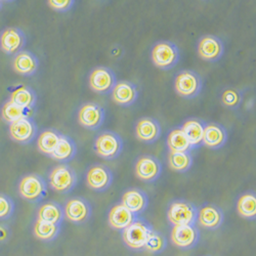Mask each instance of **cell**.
<instances>
[{"instance_id": "obj_8", "label": "cell", "mask_w": 256, "mask_h": 256, "mask_svg": "<svg viewBox=\"0 0 256 256\" xmlns=\"http://www.w3.org/2000/svg\"><path fill=\"white\" fill-rule=\"evenodd\" d=\"M200 230L196 224L172 226L170 232L172 244L182 250H190L196 247L200 241Z\"/></svg>"}, {"instance_id": "obj_6", "label": "cell", "mask_w": 256, "mask_h": 256, "mask_svg": "<svg viewBox=\"0 0 256 256\" xmlns=\"http://www.w3.org/2000/svg\"><path fill=\"white\" fill-rule=\"evenodd\" d=\"M77 182L75 170L65 163L54 166L48 174L50 186L60 194L70 193L75 188Z\"/></svg>"}, {"instance_id": "obj_24", "label": "cell", "mask_w": 256, "mask_h": 256, "mask_svg": "<svg viewBox=\"0 0 256 256\" xmlns=\"http://www.w3.org/2000/svg\"><path fill=\"white\" fill-rule=\"evenodd\" d=\"M205 126L206 122L199 118L186 119L180 125V128L188 138L193 150L203 146Z\"/></svg>"}, {"instance_id": "obj_16", "label": "cell", "mask_w": 256, "mask_h": 256, "mask_svg": "<svg viewBox=\"0 0 256 256\" xmlns=\"http://www.w3.org/2000/svg\"><path fill=\"white\" fill-rule=\"evenodd\" d=\"M64 211H65V218L76 224L86 222L92 214L90 203L81 197H74L68 200L64 206Z\"/></svg>"}, {"instance_id": "obj_13", "label": "cell", "mask_w": 256, "mask_h": 256, "mask_svg": "<svg viewBox=\"0 0 256 256\" xmlns=\"http://www.w3.org/2000/svg\"><path fill=\"white\" fill-rule=\"evenodd\" d=\"M10 138L20 144H31L37 136L38 127L32 117H24L8 126Z\"/></svg>"}, {"instance_id": "obj_10", "label": "cell", "mask_w": 256, "mask_h": 256, "mask_svg": "<svg viewBox=\"0 0 256 256\" xmlns=\"http://www.w3.org/2000/svg\"><path fill=\"white\" fill-rule=\"evenodd\" d=\"M161 161L152 155L140 156L134 164V172L138 180L151 184L160 178L162 174Z\"/></svg>"}, {"instance_id": "obj_20", "label": "cell", "mask_w": 256, "mask_h": 256, "mask_svg": "<svg viewBox=\"0 0 256 256\" xmlns=\"http://www.w3.org/2000/svg\"><path fill=\"white\" fill-rule=\"evenodd\" d=\"M228 138V132L222 124L216 122L206 123L203 146H207L210 150H218V148L226 146Z\"/></svg>"}, {"instance_id": "obj_28", "label": "cell", "mask_w": 256, "mask_h": 256, "mask_svg": "<svg viewBox=\"0 0 256 256\" xmlns=\"http://www.w3.org/2000/svg\"><path fill=\"white\" fill-rule=\"evenodd\" d=\"M62 134L54 130V128H48V130H44L40 132L37 138V148L38 150L44 155H48L50 157V155L56 150V148L60 140Z\"/></svg>"}, {"instance_id": "obj_26", "label": "cell", "mask_w": 256, "mask_h": 256, "mask_svg": "<svg viewBox=\"0 0 256 256\" xmlns=\"http://www.w3.org/2000/svg\"><path fill=\"white\" fill-rule=\"evenodd\" d=\"M65 218L64 207L56 202L50 201L40 205L37 211V220L50 224H60Z\"/></svg>"}, {"instance_id": "obj_29", "label": "cell", "mask_w": 256, "mask_h": 256, "mask_svg": "<svg viewBox=\"0 0 256 256\" xmlns=\"http://www.w3.org/2000/svg\"><path fill=\"white\" fill-rule=\"evenodd\" d=\"M238 214L246 220H256V193L253 190L246 192L240 195L236 203Z\"/></svg>"}, {"instance_id": "obj_40", "label": "cell", "mask_w": 256, "mask_h": 256, "mask_svg": "<svg viewBox=\"0 0 256 256\" xmlns=\"http://www.w3.org/2000/svg\"><path fill=\"white\" fill-rule=\"evenodd\" d=\"M2 8V0H0V10Z\"/></svg>"}, {"instance_id": "obj_27", "label": "cell", "mask_w": 256, "mask_h": 256, "mask_svg": "<svg viewBox=\"0 0 256 256\" xmlns=\"http://www.w3.org/2000/svg\"><path fill=\"white\" fill-rule=\"evenodd\" d=\"M166 146L169 152H192L193 150L180 126L174 128L168 132Z\"/></svg>"}, {"instance_id": "obj_18", "label": "cell", "mask_w": 256, "mask_h": 256, "mask_svg": "<svg viewBox=\"0 0 256 256\" xmlns=\"http://www.w3.org/2000/svg\"><path fill=\"white\" fill-rule=\"evenodd\" d=\"M111 96L115 104L121 106H130L138 100L140 92L134 83L127 80H120L117 81Z\"/></svg>"}, {"instance_id": "obj_25", "label": "cell", "mask_w": 256, "mask_h": 256, "mask_svg": "<svg viewBox=\"0 0 256 256\" xmlns=\"http://www.w3.org/2000/svg\"><path fill=\"white\" fill-rule=\"evenodd\" d=\"M76 154H77V146L74 140L68 136L62 134L56 150L50 155V158L60 163H67L73 160Z\"/></svg>"}, {"instance_id": "obj_15", "label": "cell", "mask_w": 256, "mask_h": 256, "mask_svg": "<svg viewBox=\"0 0 256 256\" xmlns=\"http://www.w3.org/2000/svg\"><path fill=\"white\" fill-rule=\"evenodd\" d=\"M26 44L25 32L18 27L6 28L0 33V50L6 54L14 56L24 50Z\"/></svg>"}, {"instance_id": "obj_1", "label": "cell", "mask_w": 256, "mask_h": 256, "mask_svg": "<svg viewBox=\"0 0 256 256\" xmlns=\"http://www.w3.org/2000/svg\"><path fill=\"white\" fill-rule=\"evenodd\" d=\"M151 60L155 67L167 71L178 65L180 60V52L174 42L161 40L152 46Z\"/></svg>"}, {"instance_id": "obj_9", "label": "cell", "mask_w": 256, "mask_h": 256, "mask_svg": "<svg viewBox=\"0 0 256 256\" xmlns=\"http://www.w3.org/2000/svg\"><path fill=\"white\" fill-rule=\"evenodd\" d=\"M117 83L115 72L108 67H96L88 76V84L92 92L100 94H109Z\"/></svg>"}, {"instance_id": "obj_32", "label": "cell", "mask_w": 256, "mask_h": 256, "mask_svg": "<svg viewBox=\"0 0 256 256\" xmlns=\"http://www.w3.org/2000/svg\"><path fill=\"white\" fill-rule=\"evenodd\" d=\"M60 230H62L60 224H50L44 220H36L33 226V234L37 239L41 241L50 242L58 238V236L60 232Z\"/></svg>"}, {"instance_id": "obj_3", "label": "cell", "mask_w": 256, "mask_h": 256, "mask_svg": "<svg viewBox=\"0 0 256 256\" xmlns=\"http://www.w3.org/2000/svg\"><path fill=\"white\" fill-rule=\"evenodd\" d=\"M153 230L154 228L150 222L138 216L130 226L122 230V240L124 244L132 250H144L148 238Z\"/></svg>"}, {"instance_id": "obj_17", "label": "cell", "mask_w": 256, "mask_h": 256, "mask_svg": "<svg viewBox=\"0 0 256 256\" xmlns=\"http://www.w3.org/2000/svg\"><path fill=\"white\" fill-rule=\"evenodd\" d=\"M134 132L138 140L144 144H154L160 138L162 128L157 119L152 117H142L136 121Z\"/></svg>"}, {"instance_id": "obj_41", "label": "cell", "mask_w": 256, "mask_h": 256, "mask_svg": "<svg viewBox=\"0 0 256 256\" xmlns=\"http://www.w3.org/2000/svg\"><path fill=\"white\" fill-rule=\"evenodd\" d=\"M204 256H210V255H204Z\"/></svg>"}, {"instance_id": "obj_7", "label": "cell", "mask_w": 256, "mask_h": 256, "mask_svg": "<svg viewBox=\"0 0 256 256\" xmlns=\"http://www.w3.org/2000/svg\"><path fill=\"white\" fill-rule=\"evenodd\" d=\"M18 188L20 197L31 203L44 200L48 193V184L44 178L36 174H27L20 178Z\"/></svg>"}, {"instance_id": "obj_11", "label": "cell", "mask_w": 256, "mask_h": 256, "mask_svg": "<svg viewBox=\"0 0 256 256\" xmlns=\"http://www.w3.org/2000/svg\"><path fill=\"white\" fill-rule=\"evenodd\" d=\"M106 112L102 106L96 102L83 104L77 114L79 124L90 130H96L104 124Z\"/></svg>"}, {"instance_id": "obj_36", "label": "cell", "mask_w": 256, "mask_h": 256, "mask_svg": "<svg viewBox=\"0 0 256 256\" xmlns=\"http://www.w3.org/2000/svg\"><path fill=\"white\" fill-rule=\"evenodd\" d=\"M14 211V202L4 194H0V220H6L12 218Z\"/></svg>"}, {"instance_id": "obj_4", "label": "cell", "mask_w": 256, "mask_h": 256, "mask_svg": "<svg viewBox=\"0 0 256 256\" xmlns=\"http://www.w3.org/2000/svg\"><path fill=\"white\" fill-rule=\"evenodd\" d=\"M166 216L172 226L196 224L198 222V208L193 203L184 199L174 200L167 207Z\"/></svg>"}, {"instance_id": "obj_33", "label": "cell", "mask_w": 256, "mask_h": 256, "mask_svg": "<svg viewBox=\"0 0 256 256\" xmlns=\"http://www.w3.org/2000/svg\"><path fill=\"white\" fill-rule=\"evenodd\" d=\"M29 111L30 110L22 108L12 100H8L2 104L0 113H2V118L6 123L12 124L24 117H31L28 114Z\"/></svg>"}, {"instance_id": "obj_5", "label": "cell", "mask_w": 256, "mask_h": 256, "mask_svg": "<svg viewBox=\"0 0 256 256\" xmlns=\"http://www.w3.org/2000/svg\"><path fill=\"white\" fill-rule=\"evenodd\" d=\"M174 88L180 96L186 100H193L202 92L203 80L195 71L182 70L174 77Z\"/></svg>"}, {"instance_id": "obj_38", "label": "cell", "mask_w": 256, "mask_h": 256, "mask_svg": "<svg viewBox=\"0 0 256 256\" xmlns=\"http://www.w3.org/2000/svg\"><path fill=\"white\" fill-rule=\"evenodd\" d=\"M10 234H12V230L8 224H0V243H4L8 241Z\"/></svg>"}, {"instance_id": "obj_21", "label": "cell", "mask_w": 256, "mask_h": 256, "mask_svg": "<svg viewBox=\"0 0 256 256\" xmlns=\"http://www.w3.org/2000/svg\"><path fill=\"white\" fill-rule=\"evenodd\" d=\"M39 68V60L37 56L29 52L22 50L14 54L12 58V69L16 73L22 76H34Z\"/></svg>"}, {"instance_id": "obj_22", "label": "cell", "mask_w": 256, "mask_h": 256, "mask_svg": "<svg viewBox=\"0 0 256 256\" xmlns=\"http://www.w3.org/2000/svg\"><path fill=\"white\" fill-rule=\"evenodd\" d=\"M136 218L138 216L126 208L122 203L114 205L108 213V222L110 226L121 232L130 226Z\"/></svg>"}, {"instance_id": "obj_12", "label": "cell", "mask_w": 256, "mask_h": 256, "mask_svg": "<svg viewBox=\"0 0 256 256\" xmlns=\"http://www.w3.org/2000/svg\"><path fill=\"white\" fill-rule=\"evenodd\" d=\"M224 41L214 35H204L197 42V54L199 56L209 62H216L224 54Z\"/></svg>"}, {"instance_id": "obj_2", "label": "cell", "mask_w": 256, "mask_h": 256, "mask_svg": "<svg viewBox=\"0 0 256 256\" xmlns=\"http://www.w3.org/2000/svg\"><path fill=\"white\" fill-rule=\"evenodd\" d=\"M124 148V142L122 138L114 132L104 130L98 134L94 142V153L104 159L114 160L117 159Z\"/></svg>"}, {"instance_id": "obj_19", "label": "cell", "mask_w": 256, "mask_h": 256, "mask_svg": "<svg viewBox=\"0 0 256 256\" xmlns=\"http://www.w3.org/2000/svg\"><path fill=\"white\" fill-rule=\"evenodd\" d=\"M198 222L205 228L216 230L224 222V213L214 204H204L198 209Z\"/></svg>"}, {"instance_id": "obj_14", "label": "cell", "mask_w": 256, "mask_h": 256, "mask_svg": "<svg viewBox=\"0 0 256 256\" xmlns=\"http://www.w3.org/2000/svg\"><path fill=\"white\" fill-rule=\"evenodd\" d=\"M86 184L94 192H104L108 190L114 180L112 170L104 164H94L86 172L85 176Z\"/></svg>"}, {"instance_id": "obj_30", "label": "cell", "mask_w": 256, "mask_h": 256, "mask_svg": "<svg viewBox=\"0 0 256 256\" xmlns=\"http://www.w3.org/2000/svg\"><path fill=\"white\" fill-rule=\"evenodd\" d=\"M167 162L174 172H186L193 166L194 159L190 152H169Z\"/></svg>"}, {"instance_id": "obj_37", "label": "cell", "mask_w": 256, "mask_h": 256, "mask_svg": "<svg viewBox=\"0 0 256 256\" xmlns=\"http://www.w3.org/2000/svg\"><path fill=\"white\" fill-rule=\"evenodd\" d=\"M50 8L58 12H67L75 4V0H48Z\"/></svg>"}, {"instance_id": "obj_35", "label": "cell", "mask_w": 256, "mask_h": 256, "mask_svg": "<svg viewBox=\"0 0 256 256\" xmlns=\"http://www.w3.org/2000/svg\"><path fill=\"white\" fill-rule=\"evenodd\" d=\"M167 247V240L164 234L158 230H153L148 238L144 250L151 253H161Z\"/></svg>"}, {"instance_id": "obj_34", "label": "cell", "mask_w": 256, "mask_h": 256, "mask_svg": "<svg viewBox=\"0 0 256 256\" xmlns=\"http://www.w3.org/2000/svg\"><path fill=\"white\" fill-rule=\"evenodd\" d=\"M220 102L230 110H238L243 102L242 90L234 88H226L220 94Z\"/></svg>"}, {"instance_id": "obj_31", "label": "cell", "mask_w": 256, "mask_h": 256, "mask_svg": "<svg viewBox=\"0 0 256 256\" xmlns=\"http://www.w3.org/2000/svg\"><path fill=\"white\" fill-rule=\"evenodd\" d=\"M10 100L22 106V108L31 110L36 104L37 94L34 90L29 86H20L10 94Z\"/></svg>"}, {"instance_id": "obj_39", "label": "cell", "mask_w": 256, "mask_h": 256, "mask_svg": "<svg viewBox=\"0 0 256 256\" xmlns=\"http://www.w3.org/2000/svg\"><path fill=\"white\" fill-rule=\"evenodd\" d=\"M16 2V0H2V2Z\"/></svg>"}, {"instance_id": "obj_23", "label": "cell", "mask_w": 256, "mask_h": 256, "mask_svg": "<svg viewBox=\"0 0 256 256\" xmlns=\"http://www.w3.org/2000/svg\"><path fill=\"white\" fill-rule=\"evenodd\" d=\"M121 203L134 214L138 216L148 206V197L144 192L138 188L126 190L121 198Z\"/></svg>"}]
</instances>
